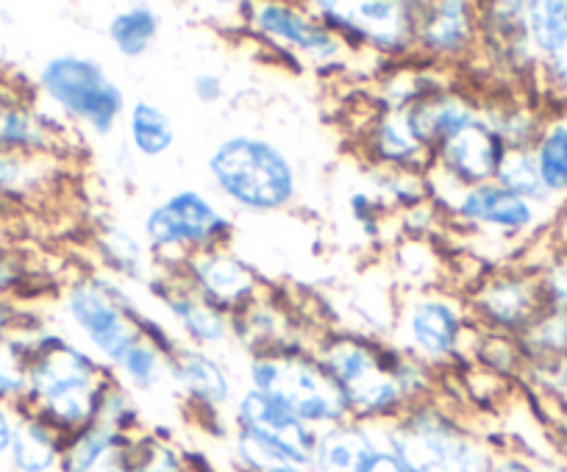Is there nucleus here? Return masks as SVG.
Instances as JSON below:
<instances>
[{"label":"nucleus","mask_w":567,"mask_h":472,"mask_svg":"<svg viewBox=\"0 0 567 472\" xmlns=\"http://www.w3.org/2000/svg\"><path fill=\"white\" fill-rule=\"evenodd\" d=\"M315 359L337 384L357 422L384 428L412 406L432 400V376L423 359L364 336H326Z\"/></svg>","instance_id":"1"},{"label":"nucleus","mask_w":567,"mask_h":472,"mask_svg":"<svg viewBox=\"0 0 567 472\" xmlns=\"http://www.w3.org/2000/svg\"><path fill=\"white\" fill-rule=\"evenodd\" d=\"M114 378L84 347L59 334L31 336L29 389L20 409L56 428L64 439L92 426Z\"/></svg>","instance_id":"2"},{"label":"nucleus","mask_w":567,"mask_h":472,"mask_svg":"<svg viewBox=\"0 0 567 472\" xmlns=\"http://www.w3.org/2000/svg\"><path fill=\"white\" fill-rule=\"evenodd\" d=\"M384 444L406 472H489L495 459L487 439L434 400L384 426Z\"/></svg>","instance_id":"3"},{"label":"nucleus","mask_w":567,"mask_h":472,"mask_svg":"<svg viewBox=\"0 0 567 472\" xmlns=\"http://www.w3.org/2000/svg\"><path fill=\"white\" fill-rule=\"evenodd\" d=\"M215 187L231 203L250 211H278L296 200L298 178L281 148L261 137L237 134L215 145L209 161Z\"/></svg>","instance_id":"4"},{"label":"nucleus","mask_w":567,"mask_h":472,"mask_svg":"<svg viewBox=\"0 0 567 472\" xmlns=\"http://www.w3.org/2000/svg\"><path fill=\"white\" fill-rule=\"evenodd\" d=\"M250 389L270 395L315 431L351 420L340 389L315 356L303 350H278L254 356L248 367Z\"/></svg>","instance_id":"5"},{"label":"nucleus","mask_w":567,"mask_h":472,"mask_svg":"<svg viewBox=\"0 0 567 472\" xmlns=\"http://www.w3.org/2000/svg\"><path fill=\"white\" fill-rule=\"evenodd\" d=\"M37 81H40L42 95L59 112L101 137L114 132L125 112L123 90L114 84L112 75L95 59L75 56V53L53 56L42 64Z\"/></svg>","instance_id":"6"},{"label":"nucleus","mask_w":567,"mask_h":472,"mask_svg":"<svg viewBox=\"0 0 567 472\" xmlns=\"http://www.w3.org/2000/svg\"><path fill=\"white\" fill-rule=\"evenodd\" d=\"M64 308L92 350L109 367L117 365L134 342L148 336L145 317L136 314L128 295L114 281L101 279V275L73 281L64 295Z\"/></svg>","instance_id":"7"},{"label":"nucleus","mask_w":567,"mask_h":472,"mask_svg":"<svg viewBox=\"0 0 567 472\" xmlns=\"http://www.w3.org/2000/svg\"><path fill=\"white\" fill-rule=\"evenodd\" d=\"M142 231L154 256H176L184 268L195 253L220 248L231 233V220L195 189H178L145 214Z\"/></svg>","instance_id":"8"},{"label":"nucleus","mask_w":567,"mask_h":472,"mask_svg":"<svg viewBox=\"0 0 567 472\" xmlns=\"http://www.w3.org/2000/svg\"><path fill=\"white\" fill-rule=\"evenodd\" d=\"M318 20L340 40L362 42L390 56H401L414 48V25H417V7L414 3H381V0H362V3H315Z\"/></svg>","instance_id":"9"},{"label":"nucleus","mask_w":567,"mask_h":472,"mask_svg":"<svg viewBox=\"0 0 567 472\" xmlns=\"http://www.w3.org/2000/svg\"><path fill=\"white\" fill-rule=\"evenodd\" d=\"M471 308L478 323L493 334L520 336L548 306L539 279L504 273L478 284L476 295L471 297Z\"/></svg>","instance_id":"10"},{"label":"nucleus","mask_w":567,"mask_h":472,"mask_svg":"<svg viewBox=\"0 0 567 472\" xmlns=\"http://www.w3.org/2000/svg\"><path fill=\"white\" fill-rule=\"evenodd\" d=\"M184 273H187L189 286L209 306L220 308L223 314H231V317L259 297V279L254 270L223 248L189 256Z\"/></svg>","instance_id":"11"},{"label":"nucleus","mask_w":567,"mask_h":472,"mask_svg":"<svg viewBox=\"0 0 567 472\" xmlns=\"http://www.w3.org/2000/svg\"><path fill=\"white\" fill-rule=\"evenodd\" d=\"M478 9L465 0H443L417 7V25H414V48L423 56L451 62L471 53L482 34Z\"/></svg>","instance_id":"12"},{"label":"nucleus","mask_w":567,"mask_h":472,"mask_svg":"<svg viewBox=\"0 0 567 472\" xmlns=\"http://www.w3.org/2000/svg\"><path fill=\"white\" fill-rule=\"evenodd\" d=\"M504 154L506 145L501 143L495 128L484 120L482 114L476 123H471L456 137L440 145L434 150V159H437L443 176H449L456 187L473 189L495 181V172H498Z\"/></svg>","instance_id":"13"},{"label":"nucleus","mask_w":567,"mask_h":472,"mask_svg":"<svg viewBox=\"0 0 567 472\" xmlns=\"http://www.w3.org/2000/svg\"><path fill=\"white\" fill-rule=\"evenodd\" d=\"M403 334L412 356L423 361H445L456 356L465 336V317L445 297H414L403 314Z\"/></svg>","instance_id":"14"},{"label":"nucleus","mask_w":567,"mask_h":472,"mask_svg":"<svg viewBox=\"0 0 567 472\" xmlns=\"http://www.w3.org/2000/svg\"><path fill=\"white\" fill-rule=\"evenodd\" d=\"M234 428H245V431L278 444L301 464L309 466V461H312L318 431L298 420L290 409H284L270 395L256 392L250 387L245 389L234 406Z\"/></svg>","instance_id":"15"},{"label":"nucleus","mask_w":567,"mask_h":472,"mask_svg":"<svg viewBox=\"0 0 567 472\" xmlns=\"http://www.w3.org/2000/svg\"><path fill=\"white\" fill-rule=\"evenodd\" d=\"M59 123L9 81H0V150L18 156H53Z\"/></svg>","instance_id":"16"},{"label":"nucleus","mask_w":567,"mask_h":472,"mask_svg":"<svg viewBox=\"0 0 567 472\" xmlns=\"http://www.w3.org/2000/svg\"><path fill=\"white\" fill-rule=\"evenodd\" d=\"M384 448V428L346 420L318 431L309 472H364Z\"/></svg>","instance_id":"17"},{"label":"nucleus","mask_w":567,"mask_h":472,"mask_svg":"<svg viewBox=\"0 0 567 472\" xmlns=\"http://www.w3.org/2000/svg\"><path fill=\"white\" fill-rule=\"evenodd\" d=\"M454 214L478 228H493V231L504 233H523L537 225L539 220L537 203L506 192L495 181L462 189L460 198L454 200Z\"/></svg>","instance_id":"18"},{"label":"nucleus","mask_w":567,"mask_h":472,"mask_svg":"<svg viewBox=\"0 0 567 472\" xmlns=\"http://www.w3.org/2000/svg\"><path fill=\"white\" fill-rule=\"evenodd\" d=\"M254 23L261 34L281 42V45L307 53L315 62L334 59L337 51H340V40L320 20H312L296 7H284V3L256 7Z\"/></svg>","instance_id":"19"},{"label":"nucleus","mask_w":567,"mask_h":472,"mask_svg":"<svg viewBox=\"0 0 567 472\" xmlns=\"http://www.w3.org/2000/svg\"><path fill=\"white\" fill-rule=\"evenodd\" d=\"M134 439L136 433L95 420L64 439L62 472H117L128 461Z\"/></svg>","instance_id":"20"},{"label":"nucleus","mask_w":567,"mask_h":472,"mask_svg":"<svg viewBox=\"0 0 567 472\" xmlns=\"http://www.w3.org/2000/svg\"><path fill=\"white\" fill-rule=\"evenodd\" d=\"M403 114H406L409 128L414 132V137L432 150V154L440 145L449 143L451 137H456L462 128H467L471 123H476L482 117V112L473 106L471 97H462L449 90L414 103Z\"/></svg>","instance_id":"21"},{"label":"nucleus","mask_w":567,"mask_h":472,"mask_svg":"<svg viewBox=\"0 0 567 472\" xmlns=\"http://www.w3.org/2000/svg\"><path fill=\"white\" fill-rule=\"evenodd\" d=\"M171 376L195 403L206 409H223L234 400L231 376L200 347H176L171 356Z\"/></svg>","instance_id":"22"},{"label":"nucleus","mask_w":567,"mask_h":472,"mask_svg":"<svg viewBox=\"0 0 567 472\" xmlns=\"http://www.w3.org/2000/svg\"><path fill=\"white\" fill-rule=\"evenodd\" d=\"M64 437L37 415L20 409L18 431L0 470L3 472H62Z\"/></svg>","instance_id":"23"},{"label":"nucleus","mask_w":567,"mask_h":472,"mask_svg":"<svg viewBox=\"0 0 567 472\" xmlns=\"http://www.w3.org/2000/svg\"><path fill=\"white\" fill-rule=\"evenodd\" d=\"M370 150L386 170L401 172H420L434 159L432 150L414 137L403 112H384L370 132Z\"/></svg>","instance_id":"24"},{"label":"nucleus","mask_w":567,"mask_h":472,"mask_svg":"<svg viewBox=\"0 0 567 472\" xmlns=\"http://www.w3.org/2000/svg\"><path fill=\"white\" fill-rule=\"evenodd\" d=\"M171 292L165 295L167 308L176 317V323L182 325L184 334L195 342V345H220L231 336V319L228 314H223L220 308L209 306L193 286H182L176 290L173 281H167Z\"/></svg>","instance_id":"25"},{"label":"nucleus","mask_w":567,"mask_h":472,"mask_svg":"<svg viewBox=\"0 0 567 472\" xmlns=\"http://www.w3.org/2000/svg\"><path fill=\"white\" fill-rule=\"evenodd\" d=\"M123 384V389H134V392H151L159 387L167 376H171V353L154 342L151 336H142L140 342L123 353V359L112 367Z\"/></svg>","instance_id":"26"},{"label":"nucleus","mask_w":567,"mask_h":472,"mask_svg":"<svg viewBox=\"0 0 567 472\" xmlns=\"http://www.w3.org/2000/svg\"><path fill=\"white\" fill-rule=\"evenodd\" d=\"M128 137L136 154L159 159L176 145V123L156 103L136 101L128 112Z\"/></svg>","instance_id":"27"},{"label":"nucleus","mask_w":567,"mask_h":472,"mask_svg":"<svg viewBox=\"0 0 567 472\" xmlns=\"http://www.w3.org/2000/svg\"><path fill=\"white\" fill-rule=\"evenodd\" d=\"M526 31L539 62L559 56L567 48V0L526 3Z\"/></svg>","instance_id":"28"},{"label":"nucleus","mask_w":567,"mask_h":472,"mask_svg":"<svg viewBox=\"0 0 567 472\" xmlns=\"http://www.w3.org/2000/svg\"><path fill=\"white\" fill-rule=\"evenodd\" d=\"M539 178L550 198H567V112L543 126L534 145Z\"/></svg>","instance_id":"29"},{"label":"nucleus","mask_w":567,"mask_h":472,"mask_svg":"<svg viewBox=\"0 0 567 472\" xmlns=\"http://www.w3.org/2000/svg\"><path fill=\"white\" fill-rule=\"evenodd\" d=\"M231 455L239 472H309V466L292 459L287 450L245 431V428H234Z\"/></svg>","instance_id":"30"},{"label":"nucleus","mask_w":567,"mask_h":472,"mask_svg":"<svg viewBox=\"0 0 567 472\" xmlns=\"http://www.w3.org/2000/svg\"><path fill=\"white\" fill-rule=\"evenodd\" d=\"M159 34V14L151 7H131L109 20V40L125 59H140L151 51Z\"/></svg>","instance_id":"31"},{"label":"nucleus","mask_w":567,"mask_h":472,"mask_svg":"<svg viewBox=\"0 0 567 472\" xmlns=\"http://www.w3.org/2000/svg\"><path fill=\"white\" fill-rule=\"evenodd\" d=\"M517 339L528 359L537 361L543 370H550L567 353V319L545 308Z\"/></svg>","instance_id":"32"},{"label":"nucleus","mask_w":567,"mask_h":472,"mask_svg":"<svg viewBox=\"0 0 567 472\" xmlns=\"http://www.w3.org/2000/svg\"><path fill=\"white\" fill-rule=\"evenodd\" d=\"M484 120L495 128L506 150H534L545 123L539 120L537 112L523 103H504L498 108H489Z\"/></svg>","instance_id":"33"},{"label":"nucleus","mask_w":567,"mask_h":472,"mask_svg":"<svg viewBox=\"0 0 567 472\" xmlns=\"http://www.w3.org/2000/svg\"><path fill=\"white\" fill-rule=\"evenodd\" d=\"M51 156H18L0 150V200H23L48 181Z\"/></svg>","instance_id":"34"},{"label":"nucleus","mask_w":567,"mask_h":472,"mask_svg":"<svg viewBox=\"0 0 567 472\" xmlns=\"http://www.w3.org/2000/svg\"><path fill=\"white\" fill-rule=\"evenodd\" d=\"M495 183L504 187L506 192L517 195L523 200H532L537 206L550 200V195L543 187V178H539L534 150H506L498 165V172H495Z\"/></svg>","instance_id":"35"},{"label":"nucleus","mask_w":567,"mask_h":472,"mask_svg":"<svg viewBox=\"0 0 567 472\" xmlns=\"http://www.w3.org/2000/svg\"><path fill=\"white\" fill-rule=\"evenodd\" d=\"M29 359L31 339L25 336H9L0 342V403H23L29 389Z\"/></svg>","instance_id":"36"},{"label":"nucleus","mask_w":567,"mask_h":472,"mask_svg":"<svg viewBox=\"0 0 567 472\" xmlns=\"http://www.w3.org/2000/svg\"><path fill=\"white\" fill-rule=\"evenodd\" d=\"M117 472H187L182 450L156 437H136L128 461Z\"/></svg>","instance_id":"37"},{"label":"nucleus","mask_w":567,"mask_h":472,"mask_svg":"<svg viewBox=\"0 0 567 472\" xmlns=\"http://www.w3.org/2000/svg\"><path fill=\"white\" fill-rule=\"evenodd\" d=\"M101 245L106 262L112 264L117 273H123L125 279H142V275H145L148 256H145L142 245L128 231H123V228L117 225H109L101 237Z\"/></svg>","instance_id":"38"},{"label":"nucleus","mask_w":567,"mask_h":472,"mask_svg":"<svg viewBox=\"0 0 567 472\" xmlns=\"http://www.w3.org/2000/svg\"><path fill=\"white\" fill-rule=\"evenodd\" d=\"M539 286H543L545 306L567 319V251L550 259L539 275Z\"/></svg>","instance_id":"39"},{"label":"nucleus","mask_w":567,"mask_h":472,"mask_svg":"<svg viewBox=\"0 0 567 472\" xmlns=\"http://www.w3.org/2000/svg\"><path fill=\"white\" fill-rule=\"evenodd\" d=\"M20 409L12 403H0V466L7 461L9 448H12L14 431H18Z\"/></svg>","instance_id":"40"},{"label":"nucleus","mask_w":567,"mask_h":472,"mask_svg":"<svg viewBox=\"0 0 567 472\" xmlns=\"http://www.w3.org/2000/svg\"><path fill=\"white\" fill-rule=\"evenodd\" d=\"M543 70H545V78H548L550 90L559 95L561 103H567V48L559 53V56L543 62Z\"/></svg>","instance_id":"41"},{"label":"nucleus","mask_w":567,"mask_h":472,"mask_svg":"<svg viewBox=\"0 0 567 472\" xmlns=\"http://www.w3.org/2000/svg\"><path fill=\"white\" fill-rule=\"evenodd\" d=\"M20 279H23L20 262L12 253H7V248H0V297L7 295V292H12L14 286L20 284Z\"/></svg>","instance_id":"42"},{"label":"nucleus","mask_w":567,"mask_h":472,"mask_svg":"<svg viewBox=\"0 0 567 472\" xmlns=\"http://www.w3.org/2000/svg\"><path fill=\"white\" fill-rule=\"evenodd\" d=\"M375 206H379V198L370 192H357L351 198V211L359 222L364 225V231H373L375 233Z\"/></svg>","instance_id":"43"},{"label":"nucleus","mask_w":567,"mask_h":472,"mask_svg":"<svg viewBox=\"0 0 567 472\" xmlns=\"http://www.w3.org/2000/svg\"><path fill=\"white\" fill-rule=\"evenodd\" d=\"M193 92L200 103H217L223 97V78L215 73L195 75Z\"/></svg>","instance_id":"44"},{"label":"nucleus","mask_w":567,"mask_h":472,"mask_svg":"<svg viewBox=\"0 0 567 472\" xmlns=\"http://www.w3.org/2000/svg\"><path fill=\"white\" fill-rule=\"evenodd\" d=\"M489 472H537V464L526 455L517 453H495Z\"/></svg>","instance_id":"45"},{"label":"nucleus","mask_w":567,"mask_h":472,"mask_svg":"<svg viewBox=\"0 0 567 472\" xmlns=\"http://www.w3.org/2000/svg\"><path fill=\"white\" fill-rule=\"evenodd\" d=\"M545 373H548L550 392H556V395H561V398H567V353H565V356H561L559 361H556L554 367H550V370H545Z\"/></svg>","instance_id":"46"},{"label":"nucleus","mask_w":567,"mask_h":472,"mask_svg":"<svg viewBox=\"0 0 567 472\" xmlns=\"http://www.w3.org/2000/svg\"><path fill=\"white\" fill-rule=\"evenodd\" d=\"M364 472H406V466H403L401 461H398L395 455H392L390 450L384 448L379 455H375L373 461H370L368 470H364Z\"/></svg>","instance_id":"47"},{"label":"nucleus","mask_w":567,"mask_h":472,"mask_svg":"<svg viewBox=\"0 0 567 472\" xmlns=\"http://www.w3.org/2000/svg\"><path fill=\"white\" fill-rule=\"evenodd\" d=\"M14 325H18V317H14V308L9 306L3 297H0V342L14 336Z\"/></svg>","instance_id":"48"},{"label":"nucleus","mask_w":567,"mask_h":472,"mask_svg":"<svg viewBox=\"0 0 567 472\" xmlns=\"http://www.w3.org/2000/svg\"><path fill=\"white\" fill-rule=\"evenodd\" d=\"M537 472H567V470L559 464H550V461H543V464H537Z\"/></svg>","instance_id":"49"}]
</instances>
